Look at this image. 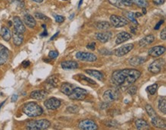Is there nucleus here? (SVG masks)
<instances>
[{
	"instance_id": "f257e3e1",
	"label": "nucleus",
	"mask_w": 166,
	"mask_h": 130,
	"mask_svg": "<svg viewBox=\"0 0 166 130\" xmlns=\"http://www.w3.org/2000/svg\"><path fill=\"white\" fill-rule=\"evenodd\" d=\"M141 75L139 71L136 69H124L116 71L112 74L113 84L120 87H129L136 82Z\"/></svg>"
},
{
	"instance_id": "f03ea898",
	"label": "nucleus",
	"mask_w": 166,
	"mask_h": 130,
	"mask_svg": "<svg viewBox=\"0 0 166 130\" xmlns=\"http://www.w3.org/2000/svg\"><path fill=\"white\" fill-rule=\"evenodd\" d=\"M22 111L25 115L29 117H37V116H41L43 113L42 108L34 102H30L25 104L23 106Z\"/></svg>"
},
{
	"instance_id": "7ed1b4c3",
	"label": "nucleus",
	"mask_w": 166,
	"mask_h": 130,
	"mask_svg": "<svg viewBox=\"0 0 166 130\" xmlns=\"http://www.w3.org/2000/svg\"><path fill=\"white\" fill-rule=\"evenodd\" d=\"M27 129L32 130H40V129H46L51 126V123L48 120H35V121H30L27 123Z\"/></svg>"
},
{
	"instance_id": "20e7f679",
	"label": "nucleus",
	"mask_w": 166,
	"mask_h": 130,
	"mask_svg": "<svg viewBox=\"0 0 166 130\" xmlns=\"http://www.w3.org/2000/svg\"><path fill=\"white\" fill-rule=\"evenodd\" d=\"M87 95V91L80 87H74L72 93L69 96L71 100H84Z\"/></svg>"
},
{
	"instance_id": "39448f33",
	"label": "nucleus",
	"mask_w": 166,
	"mask_h": 130,
	"mask_svg": "<svg viewBox=\"0 0 166 130\" xmlns=\"http://www.w3.org/2000/svg\"><path fill=\"white\" fill-rule=\"evenodd\" d=\"M110 21L115 28H120V27L126 26L129 24V21L126 18L123 17V16H118L116 15H111Z\"/></svg>"
},
{
	"instance_id": "423d86ee",
	"label": "nucleus",
	"mask_w": 166,
	"mask_h": 130,
	"mask_svg": "<svg viewBox=\"0 0 166 130\" xmlns=\"http://www.w3.org/2000/svg\"><path fill=\"white\" fill-rule=\"evenodd\" d=\"M104 100L107 103H111L120 98V93L115 90H108L104 93Z\"/></svg>"
},
{
	"instance_id": "0eeeda50",
	"label": "nucleus",
	"mask_w": 166,
	"mask_h": 130,
	"mask_svg": "<svg viewBox=\"0 0 166 130\" xmlns=\"http://www.w3.org/2000/svg\"><path fill=\"white\" fill-rule=\"evenodd\" d=\"M164 63V60L162 59H158L156 61H154L148 67V71L154 74L159 73L162 71Z\"/></svg>"
},
{
	"instance_id": "6e6552de",
	"label": "nucleus",
	"mask_w": 166,
	"mask_h": 130,
	"mask_svg": "<svg viewBox=\"0 0 166 130\" xmlns=\"http://www.w3.org/2000/svg\"><path fill=\"white\" fill-rule=\"evenodd\" d=\"M76 57L80 61H89V62H93L96 61V56L89 52H77L76 54Z\"/></svg>"
},
{
	"instance_id": "1a4fd4ad",
	"label": "nucleus",
	"mask_w": 166,
	"mask_h": 130,
	"mask_svg": "<svg viewBox=\"0 0 166 130\" xmlns=\"http://www.w3.org/2000/svg\"><path fill=\"white\" fill-rule=\"evenodd\" d=\"M78 127L80 129L84 130H95L98 129L97 125H96V123L90 120H81V121L79 123Z\"/></svg>"
},
{
	"instance_id": "9d476101",
	"label": "nucleus",
	"mask_w": 166,
	"mask_h": 130,
	"mask_svg": "<svg viewBox=\"0 0 166 130\" xmlns=\"http://www.w3.org/2000/svg\"><path fill=\"white\" fill-rule=\"evenodd\" d=\"M45 106L47 109H51V110H54V109H58L61 106V101L57 98L51 97L49 98L45 102Z\"/></svg>"
},
{
	"instance_id": "9b49d317",
	"label": "nucleus",
	"mask_w": 166,
	"mask_h": 130,
	"mask_svg": "<svg viewBox=\"0 0 166 130\" xmlns=\"http://www.w3.org/2000/svg\"><path fill=\"white\" fill-rule=\"evenodd\" d=\"M134 48V45L132 44H127L126 45H123V46L120 47V48H117L114 51L115 55L117 56V57H122V56H124L125 54H126L127 53L132 51Z\"/></svg>"
},
{
	"instance_id": "f8f14e48",
	"label": "nucleus",
	"mask_w": 166,
	"mask_h": 130,
	"mask_svg": "<svg viewBox=\"0 0 166 130\" xmlns=\"http://www.w3.org/2000/svg\"><path fill=\"white\" fill-rule=\"evenodd\" d=\"M9 57V51L4 45H0V65L7 62Z\"/></svg>"
},
{
	"instance_id": "ddd939ff",
	"label": "nucleus",
	"mask_w": 166,
	"mask_h": 130,
	"mask_svg": "<svg viewBox=\"0 0 166 130\" xmlns=\"http://www.w3.org/2000/svg\"><path fill=\"white\" fill-rule=\"evenodd\" d=\"M165 52V48L164 46H162V45H159V46L153 47L148 51V54H149L151 57H157L159 56L162 55Z\"/></svg>"
},
{
	"instance_id": "4468645a",
	"label": "nucleus",
	"mask_w": 166,
	"mask_h": 130,
	"mask_svg": "<svg viewBox=\"0 0 166 130\" xmlns=\"http://www.w3.org/2000/svg\"><path fill=\"white\" fill-rule=\"evenodd\" d=\"M13 24H14L15 30V31L20 32V33H22V34L25 32V25H24L23 22L21 21V20L20 19L19 17L15 16L13 18Z\"/></svg>"
},
{
	"instance_id": "2eb2a0df",
	"label": "nucleus",
	"mask_w": 166,
	"mask_h": 130,
	"mask_svg": "<svg viewBox=\"0 0 166 130\" xmlns=\"http://www.w3.org/2000/svg\"><path fill=\"white\" fill-rule=\"evenodd\" d=\"M132 37L130 34H129L128 32H122L120 33L117 35V37H116V45H120L122 43L125 42V41H128Z\"/></svg>"
},
{
	"instance_id": "dca6fc26",
	"label": "nucleus",
	"mask_w": 166,
	"mask_h": 130,
	"mask_svg": "<svg viewBox=\"0 0 166 130\" xmlns=\"http://www.w3.org/2000/svg\"><path fill=\"white\" fill-rule=\"evenodd\" d=\"M151 118H152V124L154 126L159 129H165V122L162 118L158 116L157 115Z\"/></svg>"
},
{
	"instance_id": "f3484780",
	"label": "nucleus",
	"mask_w": 166,
	"mask_h": 130,
	"mask_svg": "<svg viewBox=\"0 0 166 130\" xmlns=\"http://www.w3.org/2000/svg\"><path fill=\"white\" fill-rule=\"evenodd\" d=\"M12 39L13 43L16 46H20L23 42L24 36L22 33H20V32L14 30L12 32Z\"/></svg>"
},
{
	"instance_id": "a211bd4d",
	"label": "nucleus",
	"mask_w": 166,
	"mask_h": 130,
	"mask_svg": "<svg viewBox=\"0 0 166 130\" xmlns=\"http://www.w3.org/2000/svg\"><path fill=\"white\" fill-rule=\"evenodd\" d=\"M48 96V92L45 90H35L32 92L30 97L35 100H43Z\"/></svg>"
},
{
	"instance_id": "6ab92c4d",
	"label": "nucleus",
	"mask_w": 166,
	"mask_h": 130,
	"mask_svg": "<svg viewBox=\"0 0 166 130\" xmlns=\"http://www.w3.org/2000/svg\"><path fill=\"white\" fill-rule=\"evenodd\" d=\"M74 90V86L69 83H64L61 87V91L64 94L69 96Z\"/></svg>"
},
{
	"instance_id": "aec40b11",
	"label": "nucleus",
	"mask_w": 166,
	"mask_h": 130,
	"mask_svg": "<svg viewBox=\"0 0 166 130\" xmlns=\"http://www.w3.org/2000/svg\"><path fill=\"white\" fill-rule=\"evenodd\" d=\"M154 41H155V36L153 35H148L139 41V45L140 47H146L151 45Z\"/></svg>"
},
{
	"instance_id": "412c9836",
	"label": "nucleus",
	"mask_w": 166,
	"mask_h": 130,
	"mask_svg": "<svg viewBox=\"0 0 166 130\" xmlns=\"http://www.w3.org/2000/svg\"><path fill=\"white\" fill-rule=\"evenodd\" d=\"M61 66L64 70H71V69H77L78 68L79 65L76 61H67L61 62Z\"/></svg>"
},
{
	"instance_id": "4be33fe9",
	"label": "nucleus",
	"mask_w": 166,
	"mask_h": 130,
	"mask_svg": "<svg viewBox=\"0 0 166 130\" xmlns=\"http://www.w3.org/2000/svg\"><path fill=\"white\" fill-rule=\"evenodd\" d=\"M112 37L111 32H100L96 35V38L102 43H106Z\"/></svg>"
},
{
	"instance_id": "5701e85b",
	"label": "nucleus",
	"mask_w": 166,
	"mask_h": 130,
	"mask_svg": "<svg viewBox=\"0 0 166 130\" xmlns=\"http://www.w3.org/2000/svg\"><path fill=\"white\" fill-rule=\"evenodd\" d=\"M146 61L145 57H132L129 60V63L132 66H138L140 64H143L145 61Z\"/></svg>"
},
{
	"instance_id": "b1692460",
	"label": "nucleus",
	"mask_w": 166,
	"mask_h": 130,
	"mask_svg": "<svg viewBox=\"0 0 166 130\" xmlns=\"http://www.w3.org/2000/svg\"><path fill=\"white\" fill-rule=\"evenodd\" d=\"M85 72L99 80H103L104 78V74L99 71H96V70H86Z\"/></svg>"
},
{
	"instance_id": "393cba45",
	"label": "nucleus",
	"mask_w": 166,
	"mask_h": 130,
	"mask_svg": "<svg viewBox=\"0 0 166 130\" xmlns=\"http://www.w3.org/2000/svg\"><path fill=\"white\" fill-rule=\"evenodd\" d=\"M136 124V129L139 130H145L149 129V126H148V123L145 120H142V119H139L135 122Z\"/></svg>"
},
{
	"instance_id": "a878e982",
	"label": "nucleus",
	"mask_w": 166,
	"mask_h": 130,
	"mask_svg": "<svg viewBox=\"0 0 166 130\" xmlns=\"http://www.w3.org/2000/svg\"><path fill=\"white\" fill-rule=\"evenodd\" d=\"M24 22L29 28H34L36 25V21L31 15H25L24 16Z\"/></svg>"
},
{
	"instance_id": "bb28decb",
	"label": "nucleus",
	"mask_w": 166,
	"mask_h": 130,
	"mask_svg": "<svg viewBox=\"0 0 166 130\" xmlns=\"http://www.w3.org/2000/svg\"><path fill=\"white\" fill-rule=\"evenodd\" d=\"M1 36L5 41H9L11 39L12 34H11L10 30L8 29L7 27H2V29H1Z\"/></svg>"
},
{
	"instance_id": "cd10ccee",
	"label": "nucleus",
	"mask_w": 166,
	"mask_h": 130,
	"mask_svg": "<svg viewBox=\"0 0 166 130\" xmlns=\"http://www.w3.org/2000/svg\"><path fill=\"white\" fill-rule=\"evenodd\" d=\"M159 109L163 114L166 113V97L163 96L159 100Z\"/></svg>"
},
{
	"instance_id": "c85d7f7f",
	"label": "nucleus",
	"mask_w": 166,
	"mask_h": 130,
	"mask_svg": "<svg viewBox=\"0 0 166 130\" xmlns=\"http://www.w3.org/2000/svg\"><path fill=\"white\" fill-rule=\"evenodd\" d=\"M59 80L56 76H51L49 78H48L46 83L47 84L50 85L52 87H57V84H58Z\"/></svg>"
},
{
	"instance_id": "c756f323",
	"label": "nucleus",
	"mask_w": 166,
	"mask_h": 130,
	"mask_svg": "<svg viewBox=\"0 0 166 130\" xmlns=\"http://www.w3.org/2000/svg\"><path fill=\"white\" fill-rule=\"evenodd\" d=\"M96 28L100 30L105 31L109 29L110 28V24L108 22V21H99L96 23Z\"/></svg>"
},
{
	"instance_id": "7c9ffc66",
	"label": "nucleus",
	"mask_w": 166,
	"mask_h": 130,
	"mask_svg": "<svg viewBox=\"0 0 166 130\" xmlns=\"http://www.w3.org/2000/svg\"><path fill=\"white\" fill-rule=\"evenodd\" d=\"M123 14H124V15H125L129 20H130L132 23L135 24V25H137L138 22L137 21H136V18H135V16H134L133 12H124Z\"/></svg>"
},
{
	"instance_id": "2f4dec72",
	"label": "nucleus",
	"mask_w": 166,
	"mask_h": 130,
	"mask_svg": "<svg viewBox=\"0 0 166 130\" xmlns=\"http://www.w3.org/2000/svg\"><path fill=\"white\" fill-rule=\"evenodd\" d=\"M132 2L136 4V5L142 8H145L148 5L147 0H132Z\"/></svg>"
},
{
	"instance_id": "473e14b6",
	"label": "nucleus",
	"mask_w": 166,
	"mask_h": 130,
	"mask_svg": "<svg viewBox=\"0 0 166 130\" xmlns=\"http://www.w3.org/2000/svg\"><path fill=\"white\" fill-rule=\"evenodd\" d=\"M145 110H146V112H148V116H149L150 117H153L154 116L156 115V113H155V111L154 110V109L152 108V106L151 105H148V104H147V105L145 106Z\"/></svg>"
},
{
	"instance_id": "72a5a7b5",
	"label": "nucleus",
	"mask_w": 166,
	"mask_h": 130,
	"mask_svg": "<svg viewBox=\"0 0 166 130\" xmlns=\"http://www.w3.org/2000/svg\"><path fill=\"white\" fill-rule=\"evenodd\" d=\"M157 88H158V84H152V85L150 86V87H148V92L150 93V94L154 95L155 93H156Z\"/></svg>"
},
{
	"instance_id": "f704fd0d",
	"label": "nucleus",
	"mask_w": 166,
	"mask_h": 130,
	"mask_svg": "<svg viewBox=\"0 0 166 130\" xmlns=\"http://www.w3.org/2000/svg\"><path fill=\"white\" fill-rule=\"evenodd\" d=\"M108 1H109V2L111 5H114V6L117 8H121L123 6L121 0H108Z\"/></svg>"
},
{
	"instance_id": "c9c22d12",
	"label": "nucleus",
	"mask_w": 166,
	"mask_h": 130,
	"mask_svg": "<svg viewBox=\"0 0 166 130\" xmlns=\"http://www.w3.org/2000/svg\"><path fill=\"white\" fill-rule=\"evenodd\" d=\"M136 91H137V87H136V86H133V87H131L128 90V93L132 96V95L136 94Z\"/></svg>"
},
{
	"instance_id": "e433bc0d",
	"label": "nucleus",
	"mask_w": 166,
	"mask_h": 130,
	"mask_svg": "<svg viewBox=\"0 0 166 130\" xmlns=\"http://www.w3.org/2000/svg\"><path fill=\"white\" fill-rule=\"evenodd\" d=\"M99 52L100 54H104V55H110V54H112V52L106 49V48L100 49V50H99Z\"/></svg>"
},
{
	"instance_id": "4c0bfd02",
	"label": "nucleus",
	"mask_w": 166,
	"mask_h": 130,
	"mask_svg": "<svg viewBox=\"0 0 166 130\" xmlns=\"http://www.w3.org/2000/svg\"><path fill=\"white\" fill-rule=\"evenodd\" d=\"M48 56H49V57H51V58L52 59L56 58V57L58 56V52L56 51H51L49 52V54H48Z\"/></svg>"
},
{
	"instance_id": "58836bf2",
	"label": "nucleus",
	"mask_w": 166,
	"mask_h": 130,
	"mask_svg": "<svg viewBox=\"0 0 166 130\" xmlns=\"http://www.w3.org/2000/svg\"><path fill=\"white\" fill-rule=\"evenodd\" d=\"M54 18H55V21L58 23H61L63 21H64L65 18H64V16H61V15H54Z\"/></svg>"
},
{
	"instance_id": "ea45409f",
	"label": "nucleus",
	"mask_w": 166,
	"mask_h": 130,
	"mask_svg": "<svg viewBox=\"0 0 166 130\" xmlns=\"http://www.w3.org/2000/svg\"><path fill=\"white\" fill-rule=\"evenodd\" d=\"M122 4L126 6H131V5L133 4L132 2V0H121Z\"/></svg>"
},
{
	"instance_id": "a19ab883",
	"label": "nucleus",
	"mask_w": 166,
	"mask_h": 130,
	"mask_svg": "<svg viewBox=\"0 0 166 130\" xmlns=\"http://www.w3.org/2000/svg\"><path fill=\"white\" fill-rule=\"evenodd\" d=\"M35 15L36 18H38V19H47V18H48L45 15H43L39 12H36L35 14Z\"/></svg>"
},
{
	"instance_id": "79ce46f5",
	"label": "nucleus",
	"mask_w": 166,
	"mask_h": 130,
	"mask_svg": "<svg viewBox=\"0 0 166 130\" xmlns=\"http://www.w3.org/2000/svg\"><path fill=\"white\" fill-rule=\"evenodd\" d=\"M68 110L72 112V113H75V112H77L78 111V108H77V106H69Z\"/></svg>"
},
{
	"instance_id": "37998d69",
	"label": "nucleus",
	"mask_w": 166,
	"mask_h": 130,
	"mask_svg": "<svg viewBox=\"0 0 166 130\" xmlns=\"http://www.w3.org/2000/svg\"><path fill=\"white\" fill-rule=\"evenodd\" d=\"M160 36H161V38H162V40H163V41H165L166 40V29L165 28V29L162 31Z\"/></svg>"
},
{
	"instance_id": "c03bdc74",
	"label": "nucleus",
	"mask_w": 166,
	"mask_h": 130,
	"mask_svg": "<svg viewBox=\"0 0 166 130\" xmlns=\"http://www.w3.org/2000/svg\"><path fill=\"white\" fill-rule=\"evenodd\" d=\"M80 78H82V79H84V80H86L87 82H90V84H95V82L93 81V80H91V79H90V78H87V77H85V76H84V75H80Z\"/></svg>"
},
{
	"instance_id": "a18cd8bd",
	"label": "nucleus",
	"mask_w": 166,
	"mask_h": 130,
	"mask_svg": "<svg viewBox=\"0 0 166 130\" xmlns=\"http://www.w3.org/2000/svg\"><path fill=\"white\" fill-rule=\"evenodd\" d=\"M95 46H96V43L92 42L91 44H89V45L87 46V48L88 49H90V50H94Z\"/></svg>"
},
{
	"instance_id": "49530a36",
	"label": "nucleus",
	"mask_w": 166,
	"mask_h": 130,
	"mask_svg": "<svg viewBox=\"0 0 166 130\" xmlns=\"http://www.w3.org/2000/svg\"><path fill=\"white\" fill-rule=\"evenodd\" d=\"M153 2L155 5H162L164 4L165 0H153Z\"/></svg>"
},
{
	"instance_id": "de8ad7c7",
	"label": "nucleus",
	"mask_w": 166,
	"mask_h": 130,
	"mask_svg": "<svg viewBox=\"0 0 166 130\" xmlns=\"http://www.w3.org/2000/svg\"><path fill=\"white\" fill-rule=\"evenodd\" d=\"M163 22H164V21H163V20H161V21H159V23H158L157 25H155V30H158V29H159V28H160L161 25H162Z\"/></svg>"
},
{
	"instance_id": "09e8293b",
	"label": "nucleus",
	"mask_w": 166,
	"mask_h": 130,
	"mask_svg": "<svg viewBox=\"0 0 166 130\" xmlns=\"http://www.w3.org/2000/svg\"><path fill=\"white\" fill-rule=\"evenodd\" d=\"M29 64H30V62H29V61H25L22 62V66H23L24 68H27V67H29Z\"/></svg>"
},
{
	"instance_id": "8fccbe9b",
	"label": "nucleus",
	"mask_w": 166,
	"mask_h": 130,
	"mask_svg": "<svg viewBox=\"0 0 166 130\" xmlns=\"http://www.w3.org/2000/svg\"><path fill=\"white\" fill-rule=\"evenodd\" d=\"M134 16H135V18H140V17H142V14L140 12H136L134 13Z\"/></svg>"
},
{
	"instance_id": "3c124183",
	"label": "nucleus",
	"mask_w": 166,
	"mask_h": 130,
	"mask_svg": "<svg viewBox=\"0 0 166 130\" xmlns=\"http://www.w3.org/2000/svg\"><path fill=\"white\" fill-rule=\"evenodd\" d=\"M42 27L44 28V29H45V32H43L42 34H41V36H47L48 35V33H47V31H46V28H45V25H43Z\"/></svg>"
},
{
	"instance_id": "603ef678",
	"label": "nucleus",
	"mask_w": 166,
	"mask_h": 130,
	"mask_svg": "<svg viewBox=\"0 0 166 130\" xmlns=\"http://www.w3.org/2000/svg\"><path fill=\"white\" fill-rule=\"evenodd\" d=\"M17 99H18V96L16 94H14L12 96V102H15L16 100H17Z\"/></svg>"
},
{
	"instance_id": "864d4df0",
	"label": "nucleus",
	"mask_w": 166,
	"mask_h": 130,
	"mask_svg": "<svg viewBox=\"0 0 166 130\" xmlns=\"http://www.w3.org/2000/svg\"><path fill=\"white\" fill-rule=\"evenodd\" d=\"M32 1H34V2H37V3H41L44 0H32Z\"/></svg>"
},
{
	"instance_id": "5fc2aeb1",
	"label": "nucleus",
	"mask_w": 166,
	"mask_h": 130,
	"mask_svg": "<svg viewBox=\"0 0 166 130\" xmlns=\"http://www.w3.org/2000/svg\"><path fill=\"white\" fill-rule=\"evenodd\" d=\"M58 34H59V32H57V33H56V34L54 35L53 37H51V41H52V40H54V37H56L57 35H58Z\"/></svg>"
},
{
	"instance_id": "6e6d98bb",
	"label": "nucleus",
	"mask_w": 166,
	"mask_h": 130,
	"mask_svg": "<svg viewBox=\"0 0 166 130\" xmlns=\"http://www.w3.org/2000/svg\"><path fill=\"white\" fill-rule=\"evenodd\" d=\"M142 12L143 14H146V9H145V8H142Z\"/></svg>"
},
{
	"instance_id": "4d7b16f0",
	"label": "nucleus",
	"mask_w": 166,
	"mask_h": 130,
	"mask_svg": "<svg viewBox=\"0 0 166 130\" xmlns=\"http://www.w3.org/2000/svg\"><path fill=\"white\" fill-rule=\"evenodd\" d=\"M82 1H83V0H80V3H79V7H80V5H81V4H82Z\"/></svg>"
},
{
	"instance_id": "13d9d810",
	"label": "nucleus",
	"mask_w": 166,
	"mask_h": 130,
	"mask_svg": "<svg viewBox=\"0 0 166 130\" xmlns=\"http://www.w3.org/2000/svg\"><path fill=\"white\" fill-rule=\"evenodd\" d=\"M64 1H66V0H64Z\"/></svg>"
}]
</instances>
